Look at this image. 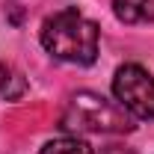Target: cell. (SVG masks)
Listing matches in <instances>:
<instances>
[{"label": "cell", "instance_id": "cell-1", "mask_svg": "<svg viewBox=\"0 0 154 154\" xmlns=\"http://www.w3.org/2000/svg\"><path fill=\"white\" fill-rule=\"evenodd\" d=\"M42 45L54 59L92 65L98 59V27L77 9H59L42 24Z\"/></svg>", "mask_w": 154, "mask_h": 154}, {"label": "cell", "instance_id": "cell-5", "mask_svg": "<svg viewBox=\"0 0 154 154\" xmlns=\"http://www.w3.org/2000/svg\"><path fill=\"white\" fill-rule=\"evenodd\" d=\"M27 95V80L18 68L0 62V98L3 101H18V98Z\"/></svg>", "mask_w": 154, "mask_h": 154}, {"label": "cell", "instance_id": "cell-7", "mask_svg": "<svg viewBox=\"0 0 154 154\" xmlns=\"http://www.w3.org/2000/svg\"><path fill=\"white\" fill-rule=\"evenodd\" d=\"M101 154H134V148H128V145H107V148H101Z\"/></svg>", "mask_w": 154, "mask_h": 154}, {"label": "cell", "instance_id": "cell-4", "mask_svg": "<svg viewBox=\"0 0 154 154\" xmlns=\"http://www.w3.org/2000/svg\"><path fill=\"white\" fill-rule=\"evenodd\" d=\"M113 12L125 24H154V0H113Z\"/></svg>", "mask_w": 154, "mask_h": 154}, {"label": "cell", "instance_id": "cell-3", "mask_svg": "<svg viewBox=\"0 0 154 154\" xmlns=\"http://www.w3.org/2000/svg\"><path fill=\"white\" fill-rule=\"evenodd\" d=\"M113 95L134 119H142V122L154 119V77L142 65L128 62L116 71Z\"/></svg>", "mask_w": 154, "mask_h": 154}, {"label": "cell", "instance_id": "cell-2", "mask_svg": "<svg viewBox=\"0 0 154 154\" xmlns=\"http://www.w3.org/2000/svg\"><path fill=\"white\" fill-rule=\"evenodd\" d=\"M62 128L77 134H128L134 131V116L119 101L113 104L95 92H77L62 113Z\"/></svg>", "mask_w": 154, "mask_h": 154}, {"label": "cell", "instance_id": "cell-6", "mask_svg": "<svg viewBox=\"0 0 154 154\" xmlns=\"http://www.w3.org/2000/svg\"><path fill=\"white\" fill-rule=\"evenodd\" d=\"M42 154H92V145L77 136H59V139L45 142Z\"/></svg>", "mask_w": 154, "mask_h": 154}]
</instances>
